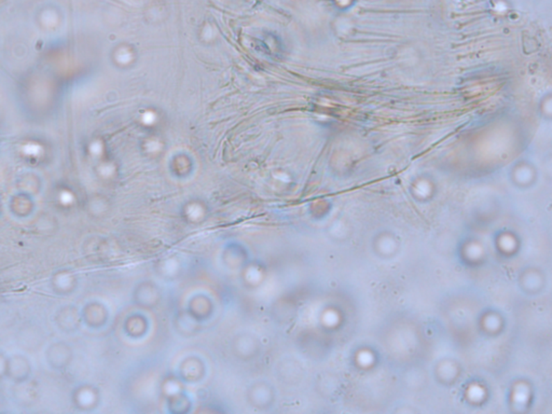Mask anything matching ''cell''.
Returning a JSON list of instances; mask_svg holds the SVG:
<instances>
[{"instance_id":"3957f363","label":"cell","mask_w":552,"mask_h":414,"mask_svg":"<svg viewBox=\"0 0 552 414\" xmlns=\"http://www.w3.org/2000/svg\"><path fill=\"white\" fill-rule=\"evenodd\" d=\"M54 322L60 331L66 333H75L83 322L81 310L73 304L60 306L54 315Z\"/></svg>"},{"instance_id":"52a82bcc","label":"cell","mask_w":552,"mask_h":414,"mask_svg":"<svg viewBox=\"0 0 552 414\" xmlns=\"http://www.w3.org/2000/svg\"><path fill=\"white\" fill-rule=\"evenodd\" d=\"M12 210L17 217H27L32 212V204L26 199H17L12 205Z\"/></svg>"},{"instance_id":"5b68a950","label":"cell","mask_w":552,"mask_h":414,"mask_svg":"<svg viewBox=\"0 0 552 414\" xmlns=\"http://www.w3.org/2000/svg\"><path fill=\"white\" fill-rule=\"evenodd\" d=\"M72 404L80 411H89L97 407L99 401V392L93 386L83 384L74 388L72 392Z\"/></svg>"},{"instance_id":"7a4b0ae2","label":"cell","mask_w":552,"mask_h":414,"mask_svg":"<svg viewBox=\"0 0 552 414\" xmlns=\"http://www.w3.org/2000/svg\"><path fill=\"white\" fill-rule=\"evenodd\" d=\"M33 366L28 357L23 354H12L8 356L7 374L6 378L15 384L26 383L32 376Z\"/></svg>"},{"instance_id":"8992f818","label":"cell","mask_w":552,"mask_h":414,"mask_svg":"<svg viewBox=\"0 0 552 414\" xmlns=\"http://www.w3.org/2000/svg\"><path fill=\"white\" fill-rule=\"evenodd\" d=\"M81 317H83V323L87 327L97 329V328L104 325L105 322H106V308L99 302H89L81 310Z\"/></svg>"},{"instance_id":"277c9868","label":"cell","mask_w":552,"mask_h":414,"mask_svg":"<svg viewBox=\"0 0 552 414\" xmlns=\"http://www.w3.org/2000/svg\"><path fill=\"white\" fill-rule=\"evenodd\" d=\"M50 285L52 292L58 296H69L77 289L78 277L69 269H60L51 276Z\"/></svg>"},{"instance_id":"6da1fadb","label":"cell","mask_w":552,"mask_h":414,"mask_svg":"<svg viewBox=\"0 0 552 414\" xmlns=\"http://www.w3.org/2000/svg\"><path fill=\"white\" fill-rule=\"evenodd\" d=\"M74 359V349L65 341L51 343L46 351V361L54 370H65Z\"/></svg>"},{"instance_id":"ba28073f","label":"cell","mask_w":552,"mask_h":414,"mask_svg":"<svg viewBox=\"0 0 552 414\" xmlns=\"http://www.w3.org/2000/svg\"><path fill=\"white\" fill-rule=\"evenodd\" d=\"M8 356L0 351V381L3 380L7 374Z\"/></svg>"}]
</instances>
